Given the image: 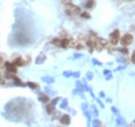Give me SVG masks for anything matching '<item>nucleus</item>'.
Returning <instances> with one entry per match:
<instances>
[{"label":"nucleus","instance_id":"9b49d317","mask_svg":"<svg viewBox=\"0 0 135 127\" xmlns=\"http://www.w3.org/2000/svg\"><path fill=\"white\" fill-rule=\"evenodd\" d=\"M43 80H44V81H46V82H49V83H52V82L54 81L53 78H49V77H44V78H43Z\"/></svg>","mask_w":135,"mask_h":127},{"label":"nucleus","instance_id":"0eeeda50","mask_svg":"<svg viewBox=\"0 0 135 127\" xmlns=\"http://www.w3.org/2000/svg\"><path fill=\"white\" fill-rule=\"evenodd\" d=\"M13 64L17 67V66H23V65H24V62H23V59H22V57H19V59H17Z\"/></svg>","mask_w":135,"mask_h":127},{"label":"nucleus","instance_id":"ddd939ff","mask_svg":"<svg viewBox=\"0 0 135 127\" xmlns=\"http://www.w3.org/2000/svg\"><path fill=\"white\" fill-rule=\"evenodd\" d=\"M63 75L68 77V76H70V75H72V72H64V73H63Z\"/></svg>","mask_w":135,"mask_h":127},{"label":"nucleus","instance_id":"f257e3e1","mask_svg":"<svg viewBox=\"0 0 135 127\" xmlns=\"http://www.w3.org/2000/svg\"><path fill=\"white\" fill-rule=\"evenodd\" d=\"M80 10L81 9L78 6L73 5V4H69L67 6V13L69 15H78V14H80Z\"/></svg>","mask_w":135,"mask_h":127},{"label":"nucleus","instance_id":"9d476101","mask_svg":"<svg viewBox=\"0 0 135 127\" xmlns=\"http://www.w3.org/2000/svg\"><path fill=\"white\" fill-rule=\"evenodd\" d=\"M27 86H28L29 88H31V89H36V88H37V84H36V83H33V82H28Z\"/></svg>","mask_w":135,"mask_h":127},{"label":"nucleus","instance_id":"423d86ee","mask_svg":"<svg viewBox=\"0 0 135 127\" xmlns=\"http://www.w3.org/2000/svg\"><path fill=\"white\" fill-rule=\"evenodd\" d=\"M60 122H61L63 125H69V124H70V122H71V120H70V116H68V115H63V116L61 117V119H60Z\"/></svg>","mask_w":135,"mask_h":127},{"label":"nucleus","instance_id":"7ed1b4c3","mask_svg":"<svg viewBox=\"0 0 135 127\" xmlns=\"http://www.w3.org/2000/svg\"><path fill=\"white\" fill-rule=\"evenodd\" d=\"M109 39H110V43H111L112 45L117 44V42H118V40H120V31H118V30H114L113 32H111Z\"/></svg>","mask_w":135,"mask_h":127},{"label":"nucleus","instance_id":"20e7f679","mask_svg":"<svg viewBox=\"0 0 135 127\" xmlns=\"http://www.w3.org/2000/svg\"><path fill=\"white\" fill-rule=\"evenodd\" d=\"M106 40H104V39H97V41L95 42V47L98 49V50H101L103 47H105L106 46Z\"/></svg>","mask_w":135,"mask_h":127},{"label":"nucleus","instance_id":"4468645a","mask_svg":"<svg viewBox=\"0 0 135 127\" xmlns=\"http://www.w3.org/2000/svg\"><path fill=\"white\" fill-rule=\"evenodd\" d=\"M4 83H5V81H4V79H3V78H2L1 76H0V84H4Z\"/></svg>","mask_w":135,"mask_h":127},{"label":"nucleus","instance_id":"2eb2a0df","mask_svg":"<svg viewBox=\"0 0 135 127\" xmlns=\"http://www.w3.org/2000/svg\"><path fill=\"white\" fill-rule=\"evenodd\" d=\"M91 76H93V74H91L90 72H89V73H87V78H88V79H91Z\"/></svg>","mask_w":135,"mask_h":127},{"label":"nucleus","instance_id":"dca6fc26","mask_svg":"<svg viewBox=\"0 0 135 127\" xmlns=\"http://www.w3.org/2000/svg\"><path fill=\"white\" fill-rule=\"evenodd\" d=\"M121 51H122L123 53H127V52H128V50H127V49H121Z\"/></svg>","mask_w":135,"mask_h":127},{"label":"nucleus","instance_id":"6e6552de","mask_svg":"<svg viewBox=\"0 0 135 127\" xmlns=\"http://www.w3.org/2000/svg\"><path fill=\"white\" fill-rule=\"evenodd\" d=\"M94 5H95V0H87V2H86V4H85V6H86L87 8H91Z\"/></svg>","mask_w":135,"mask_h":127},{"label":"nucleus","instance_id":"1a4fd4ad","mask_svg":"<svg viewBox=\"0 0 135 127\" xmlns=\"http://www.w3.org/2000/svg\"><path fill=\"white\" fill-rule=\"evenodd\" d=\"M41 101H43V102H48L49 101V98H48V96L47 95H42L40 96V98H39Z\"/></svg>","mask_w":135,"mask_h":127},{"label":"nucleus","instance_id":"f03ea898","mask_svg":"<svg viewBox=\"0 0 135 127\" xmlns=\"http://www.w3.org/2000/svg\"><path fill=\"white\" fill-rule=\"evenodd\" d=\"M122 45H124V46H128V45H130L132 42H133V35L131 34V33H127V34H125L123 38H122Z\"/></svg>","mask_w":135,"mask_h":127},{"label":"nucleus","instance_id":"f8f14e48","mask_svg":"<svg viewBox=\"0 0 135 127\" xmlns=\"http://www.w3.org/2000/svg\"><path fill=\"white\" fill-rule=\"evenodd\" d=\"M81 16L82 17H84V18H90V16H89V14H87V13H83V14H81Z\"/></svg>","mask_w":135,"mask_h":127},{"label":"nucleus","instance_id":"39448f33","mask_svg":"<svg viewBox=\"0 0 135 127\" xmlns=\"http://www.w3.org/2000/svg\"><path fill=\"white\" fill-rule=\"evenodd\" d=\"M4 65H5V67H6L8 72H10V73H16L17 72V67L13 63H5Z\"/></svg>","mask_w":135,"mask_h":127},{"label":"nucleus","instance_id":"f3484780","mask_svg":"<svg viewBox=\"0 0 135 127\" xmlns=\"http://www.w3.org/2000/svg\"><path fill=\"white\" fill-rule=\"evenodd\" d=\"M74 76H76V77H78V76H79V73H75V74H74Z\"/></svg>","mask_w":135,"mask_h":127}]
</instances>
